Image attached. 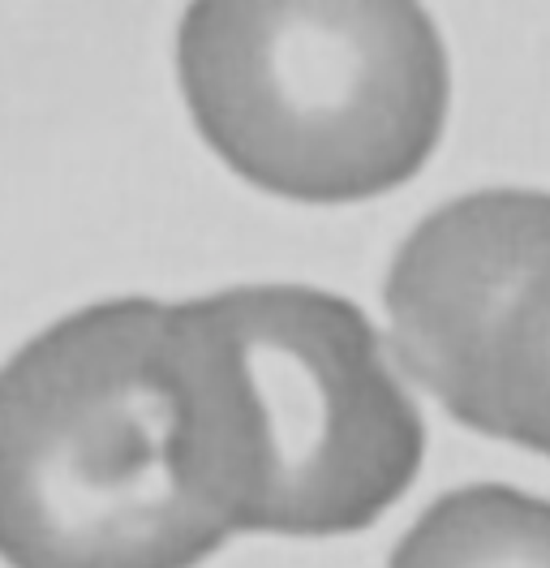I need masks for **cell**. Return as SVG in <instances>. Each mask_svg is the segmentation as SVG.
<instances>
[{
	"mask_svg": "<svg viewBox=\"0 0 550 568\" xmlns=\"http://www.w3.org/2000/svg\"><path fill=\"white\" fill-rule=\"evenodd\" d=\"M228 530L172 462L164 302L73 311L0 371V560L172 568Z\"/></svg>",
	"mask_w": 550,
	"mask_h": 568,
	"instance_id": "3957f363",
	"label": "cell"
},
{
	"mask_svg": "<svg viewBox=\"0 0 550 568\" xmlns=\"http://www.w3.org/2000/svg\"><path fill=\"white\" fill-rule=\"evenodd\" d=\"M547 565V508L499 487L444 499L400 542L396 565Z\"/></svg>",
	"mask_w": 550,
	"mask_h": 568,
	"instance_id": "5b68a950",
	"label": "cell"
},
{
	"mask_svg": "<svg viewBox=\"0 0 550 568\" xmlns=\"http://www.w3.org/2000/svg\"><path fill=\"white\" fill-rule=\"evenodd\" d=\"M547 194L481 190L396 250L387 320L400 366L456 423L547 453Z\"/></svg>",
	"mask_w": 550,
	"mask_h": 568,
	"instance_id": "277c9868",
	"label": "cell"
},
{
	"mask_svg": "<svg viewBox=\"0 0 550 568\" xmlns=\"http://www.w3.org/2000/svg\"><path fill=\"white\" fill-rule=\"evenodd\" d=\"M176 78L237 178L318 207L417 178L451 100L421 0H190Z\"/></svg>",
	"mask_w": 550,
	"mask_h": 568,
	"instance_id": "7a4b0ae2",
	"label": "cell"
},
{
	"mask_svg": "<svg viewBox=\"0 0 550 568\" xmlns=\"http://www.w3.org/2000/svg\"><path fill=\"white\" fill-rule=\"evenodd\" d=\"M172 462L233 534H353L421 469L426 426L348 297L237 284L164 306Z\"/></svg>",
	"mask_w": 550,
	"mask_h": 568,
	"instance_id": "6da1fadb",
	"label": "cell"
}]
</instances>
